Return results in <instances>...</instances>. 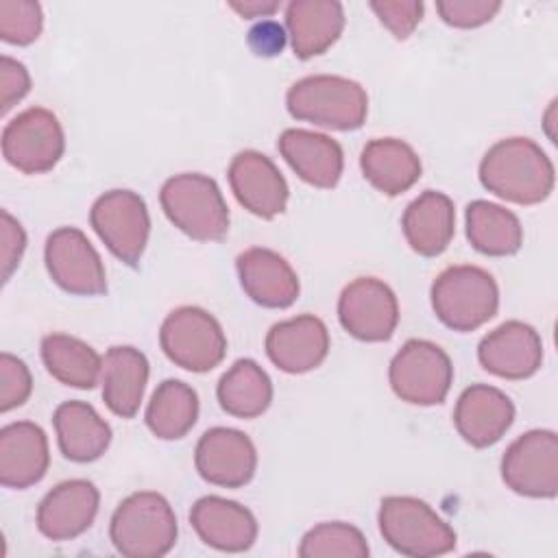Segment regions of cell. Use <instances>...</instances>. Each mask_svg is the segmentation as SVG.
<instances>
[{
    "label": "cell",
    "instance_id": "obj_15",
    "mask_svg": "<svg viewBox=\"0 0 558 558\" xmlns=\"http://www.w3.org/2000/svg\"><path fill=\"white\" fill-rule=\"evenodd\" d=\"M238 203L251 214L270 220L286 209L288 183L279 168L259 150L238 153L227 170Z\"/></svg>",
    "mask_w": 558,
    "mask_h": 558
},
{
    "label": "cell",
    "instance_id": "obj_20",
    "mask_svg": "<svg viewBox=\"0 0 558 558\" xmlns=\"http://www.w3.org/2000/svg\"><path fill=\"white\" fill-rule=\"evenodd\" d=\"M514 403L506 392L488 384H473L462 390L453 408L458 434L477 449L490 447L510 429Z\"/></svg>",
    "mask_w": 558,
    "mask_h": 558
},
{
    "label": "cell",
    "instance_id": "obj_16",
    "mask_svg": "<svg viewBox=\"0 0 558 558\" xmlns=\"http://www.w3.org/2000/svg\"><path fill=\"white\" fill-rule=\"evenodd\" d=\"M477 360L497 377L525 379L541 368L543 340L532 325L506 320L480 340Z\"/></svg>",
    "mask_w": 558,
    "mask_h": 558
},
{
    "label": "cell",
    "instance_id": "obj_24",
    "mask_svg": "<svg viewBox=\"0 0 558 558\" xmlns=\"http://www.w3.org/2000/svg\"><path fill=\"white\" fill-rule=\"evenodd\" d=\"M290 46L299 59L327 52L344 28V7L338 0H292L286 7Z\"/></svg>",
    "mask_w": 558,
    "mask_h": 558
},
{
    "label": "cell",
    "instance_id": "obj_28",
    "mask_svg": "<svg viewBox=\"0 0 558 558\" xmlns=\"http://www.w3.org/2000/svg\"><path fill=\"white\" fill-rule=\"evenodd\" d=\"M59 451L72 462H94L98 460L109 442V423L85 401H63L52 414Z\"/></svg>",
    "mask_w": 558,
    "mask_h": 558
},
{
    "label": "cell",
    "instance_id": "obj_27",
    "mask_svg": "<svg viewBox=\"0 0 558 558\" xmlns=\"http://www.w3.org/2000/svg\"><path fill=\"white\" fill-rule=\"evenodd\" d=\"M360 168L364 179L386 196L408 192L423 172L416 150L397 137H375L366 142L360 155Z\"/></svg>",
    "mask_w": 558,
    "mask_h": 558
},
{
    "label": "cell",
    "instance_id": "obj_32",
    "mask_svg": "<svg viewBox=\"0 0 558 558\" xmlns=\"http://www.w3.org/2000/svg\"><path fill=\"white\" fill-rule=\"evenodd\" d=\"M198 418V395L196 390L181 379H163L148 405H146V427L153 436L161 440L183 438Z\"/></svg>",
    "mask_w": 558,
    "mask_h": 558
},
{
    "label": "cell",
    "instance_id": "obj_40",
    "mask_svg": "<svg viewBox=\"0 0 558 558\" xmlns=\"http://www.w3.org/2000/svg\"><path fill=\"white\" fill-rule=\"evenodd\" d=\"M283 41H286L283 28L270 20L262 22L259 26H255L251 31V46L257 54H264V57L277 54V52H281Z\"/></svg>",
    "mask_w": 558,
    "mask_h": 558
},
{
    "label": "cell",
    "instance_id": "obj_33",
    "mask_svg": "<svg viewBox=\"0 0 558 558\" xmlns=\"http://www.w3.org/2000/svg\"><path fill=\"white\" fill-rule=\"evenodd\" d=\"M371 554L364 534L344 521H325L307 530L299 545L301 558H366Z\"/></svg>",
    "mask_w": 558,
    "mask_h": 558
},
{
    "label": "cell",
    "instance_id": "obj_35",
    "mask_svg": "<svg viewBox=\"0 0 558 558\" xmlns=\"http://www.w3.org/2000/svg\"><path fill=\"white\" fill-rule=\"evenodd\" d=\"M33 392V377L24 360L13 353L0 355V412L20 408Z\"/></svg>",
    "mask_w": 558,
    "mask_h": 558
},
{
    "label": "cell",
    "instance_id": "obj_4",
    "mask_svg": "<svg viewBox=\"0 0 558 558\" xmlns=\"http://www.w3.org/2000/svg\"><path fill=\"white\" fill-rule=\"evenodd\" d=\"M166 218L198 242H218L229 231V207L218 183L201 172L170 177L159 190Z\"/></svg>",
    "mask_w": 558,
    "mask_h": 558
},
{
    "label": "cell",
    "instance_id": "obj_36",
    "mask_svg": "<svg viewBox=\"0 0 558 558\" xmlns=\"http://www.w3.org/2000/svg\"><path fill=\"white\" fill-rule=\"evenodd\" d=\"M501 9L499 0H438L436 11L453 28H477Z\"/></svg>",
    "mask_w": 558,
    "mask_h": 558
},
{
    "label": "cell",
    "instance_id": "obj_19",
    "mask_svg": "<svg viewBox=\"0 0 558 558\" xmlns=\"http://www.w3.org/2000/svg\"><path fill=\"white\" fill-rule=\"evenodd\" d=\"M235 270L246 296L262 307L283 310L299 296V277L277 251L251 246L235 257Z\"/></svg>",
    "mask_w": 558,
    "mask_h": 558
},
{
    "label": "cell",
    "instance_id": "obj_3",
    "mask_svg": "<svg viewBox=\"0 0 558 558\" xmlns=\"http://www.w3.org/2000/svg\"><path fill=\"white\" fill-rule=\"evenodd\" d=\"M286 107L292 118L333 131L360 129L368 113L366 89L347 76L312 74L290 85Z\"/></svg>",
    "mask_w": 558,
    "mask_h": 558
},
{
    "label": "cell",
    "instance_id": "obj_21",
    "mask_svg": "<svg viewBox=\"0 0 558 558\" xmlns=\"http://www.w3.org/2000/svg\"><path fill=\"white\" fill-rule=\"evenodd\" d=\"M190 523L198 538L218 551H246L257 538V521L253 512L218 495H207L194 501Z\"/></svg>",
    "mask_w": 558,
    "mask_h": 558
},
{
    "label": "cell",
    "instance_id": "obj_38",
    "mask_svg": "<svg viewBox=\"0 0 558 558\" xmlns=\"http://www.w3.org/2000/svg\"><path fill=\"white\" fill-rule=\"evenodd\" d=\"M26 248V233L22 225L2 209L0 214V264H2V281H9L13 270L17 268Z\"/></svg>",
    "mask_w": 558,
    "mask_h": 558
},
{
    "label": "cell",
    "instance_id": "obj_7",
    "mask_svg": "<svg viewBox=\"0 0 558 558\" xmlns=\"http://www.w3.org/2000/svg\"><path fill=\"white\" fill-rule=\"evenodd\" d=\"M159 344L172 364L192 373L216 368L227 353V338L220 323L196 305H181L163 318Z\"/></svg>",
    "mask_w": 558,
    "mask_h": 558
},
{
    "label": "cell",
    "instance_id": "obj_11",
    "mask_svg": "<svg viewBox=\"0 0 558 558\" xmlns=\"http://www.w3.org/2000/svg\"><path fill=\"white\" fill-rule=\"evenodd\" d=\"M501 477L510 490L532 499L558 495V436L530 429L510 442L501 458Z\"/></svg>",
    "mask_w": 558,
    "mask_h": 558
},
{
    "label": "cell",
    "instance_id": "obj_41",
    "mask_svg": "<svg viewBox=\"0 0 558 558\" xmlns=\"http://www.w3.org/2000/svg\"><path fill=\"white\" fill-rule=\"evenodd\" d=\"M229 7L238 15L253 20V17H270L281 7V2H277V0H244V2H229Z\"/></svg>",
    "mask_w": 558,
    "mask_h": 558
},
{
    "label": "cell",
    "instance_id": "obj_13",
    "mask_svg": "<svg viewBox=\"0 0 558 558\" xmlns=\"http://www.w3.org/2000/svg\"><path fill=\"white\" fill-rule=\"evenodd\" d=\"M338 320L362 342L390 340L399 325V303L388 283L377 277H357L338 299Z\"/></svg>",
    "mask_w": 558,
    "mask_h": 558
},
{
    "label": "cell",
    "instance_id": "obj_1",
    "mask_svg": "<svg viewBox=\"0 0 558 558\" xmlns=\"http://www.w3.org/2000/svg\"><path fill=\"white\" fill-rule=\"evenodd\" d=\"M480 181L495 196L517 203H543L556 183L551 159L530 137H506L480 161Z\"/></svg>",
    "mask_w": 558,
    "mask_h": 558
},
{
    "label": "cell",
    "instance_id": "obj_8",
    "mask_svg": "<svg viewBox=\"0 0 558 558\" xmlns=\"http://www.w3.org/2000/svg\"><path fill=\"white\" fill-rule=\"evenodd\" d=\"M388 381L392 392L412 405L442 403L451 381L453 366L449 355L429 340H408L390 362Z\"/></svg>",
    "mask_w": 558,
    "mask_h": 558
},
{
    "label": "cell",
    "instance_id": "obj_9",
    "mask_svg": "<svg viewBox=\"0 0 558 558\" xmlns=\"http://www.w3.org/2000/svg\"><path fill=\"white\" fill-rule=\"evenodd\" d=\"M89 222L105 246L126 266H137L150 235V216L144 198L133 190H109L100 194Z\"/></svg>",
    "mask_w": 558,
    "mask_h": 558
},
{
    "label": "cell",
    "instance_id": "obj_25",
    "mask_svg": "<svg viewBox=\"0 0 558 558\" xmlns=\"http://www.w3.org/2000/svg\"><path fill=\"white\" fill-rule=\"evenodd\" d=\"M401 229L414 253L423 257L440 255L456 233L453 201L442 192L425 190L403 209Z\"/></svg>",
    "mask_w": 558,
    "mask_h": 558
},
{
    "label": "cell",
    "instance_id": "obj_42",
    "mask_svg": "<svg viewBox=\"0 0 558 558\" xmlns=\"http://www.w3.org/2000/svg\"><path fill=\"white\" fill-rule=\"evenodd\" d=\"M554 111H556V100L549 105V109H547V113H545V126H547V135H549V140L554 142V137H556V133L551 131V124H554Z\"/></svg>",
    "mask_w": 558,
    "mask_h": 558
},
{
    "label": "cell",
    "instance_id": "obj_23",
    "mask_svg": "<svg viewBox=\"0 0 558 558\" xmlns=\"http://www.w3.org/2000/svg\"><path fill=\"white\" fill-rule=\"evenodd\" d=\"M50 464L46 432L33 421H15L0 429V484L28 488L37 484Z\"/></svg>",
    "mask_w": 558,
    "mask_h": 558
},
{
    "label": "cell",
    "instance_id": "obj_12",
    "mask_svg": "<svg viewBox=\"0 0 558 558\" xmlns=\"http://www.w3.org/2000/svg\"><path fill=\"white\" fill-rule=\"evenodd\" d=\"M44 259L50 279L65 292L98 296L107 292V272L98 251L76 227H59L46 238Z\"/></svg>",
    "mask_w": 558,
    "mask_h": 558
},
{
    "label": "cell",
    "instance_id": "obj_31",
    "mask_svg": "<svg viewBox=\"0 0 558 558\" xmlns=\"http://www.w3.org/2000/svg\"><path fill=\"white\" fill-rule=\"evenodd\" d=\"M41 362L63 386L92 390L102 371V357L94 347L70 333H48L41 338Z\"/></svg>",
    "mask_w": 558,
    "mask_h": 558
},
{
    "label": "cell",
    "instance_id": "obj_22",
    "mask_svg": "<svg viewBox=\"0 0 558 558\" xmlns=\"http://www.w3.org/2000/svg\"><path fill=\"white\" fill-rule=\"evenodd\" d=\"M277 148L288 166L296 172V177L314 187L329 190L342 177V148L333 137L325 133L286 129L277 140Z\"/></svg>",
    "mask_w": 558,
    "mask_h": 558
},
{
    "label": "cell",
    "instance_id": "obj_6",
    "mask_svg": "<svg viewBox=\"0 0 558 558\" xmlns=\"http://www.w3.org/2000/svg\"><path fill=\"white\" fill-rule=\"evenodd\" d=\"M377 523L384 541L401 556L432 558L456 549V532L451 525L418 497H384Z\"/></svg>",
    "mask_w": 558,
    "mask_h": 558
},
{
    "label": "cell",
    "instance_id": "obj_5",
    "mask_svg": "<svg viewBox=\"0 0 558 558\" xmlns=\"http://www.w3.org/2000/svg\"><path fill=\"white\" fill-rule=\"evenodd\" d=\"M432 310L453 331H475L488 323L499 307L495 277L471 264L449 266L432 283Z\"/></svg>",
    "mask_w": 558,
    "mask_h": 558
},
{
    "label": "cell",
    "instance_id": "obj_18",
    "mask_svg": "<svg viewBox=\"0 0 558 558\" xmlns=\"http://www.w3.org/2000/svg\"><path fill=\"white\" fill-rule=\"evenodd\" d=\"M100 493L89 480H65L50 488L37 506V530L50 541H72L94 523Z\"/></svg>",
    "mask_w": 558,
    "mask_h": 558
},
{
    "label": "cell",
    "instance_id": "obj_10",
    "mask_svg": "<svg viewBox=\"0 0 558 558\" xmlns=\"http://www.w3.org/2000/svg\"><path fill=\"white\" fill-rule=\"evenodd\" d=\"M65 150L59 118L44 107H28L2 129V157L24 174L50 172Z\"/></svg>",
    "mask_w": 558,
    "mask_h": 558
},
{
    "label": "cell",
    "instance_id": "obj_34",
    "mask_svg": "<svg viewBox=\"0 0 558 558\" xmlns=\"http://www.w3.org/2000/svg\"><path fill=\"white\" fill-rule=\"evenodd\" d=\"M44 15L39 2L0 0V37L13 46H28L41 35Z\"/></svg>",
    "mask_w": 558,
    "mask_h": 558
},
{
    "label": "cell",
    "instance_id": "obj_2",
    "mask_svg": "<svg viewBox=\"0 0 558 558\" xmlns=\"http://www.w3.org/2000/svg\"><path fill=\"white\" fill-rule=\"evenodd\" d=\"M177 534L174 510L155 490H140L122 499L109 523V538L126 558H161L174 547Z\"/></svg>",
    "mask_w": 558,
    "mask_h": 558
},
{
    "label": "cell",
    "instance_id": "obj_30",
    "mask_svg": "<svg viewBox=\"0 0 558 558\" xmlns=\"http://www.w3.org/2000/svg\"><path fill=\"white\" fill-rule=\"evenodd\" d=\"M466 238L471 246L490 257L514 255L523 244V227L519 218L490 201H473L464 211Z\"/></svg>",
    "mask_w": 558,
    "mask_h": 558
},
{
    "label": "cell",
    "instance_id": "obj_17",
    "mask_svg": "<svg viewBox=\"0 0 558 558\" xmlns=\"http://www.w3.org/2000/svg\"><path fill=\"white\" fill-rule=\"evenodd\" d=\"M268 360L283 373H307L323 364L329 353L327 325L314 314L275 323L264 340Z\"/></svg>",
    "mask_w": 558,
    "mask_h": 558
},
{
    "label": "cell",
    "instance_id": "obj_29",
    "mask_svg": "<svg viewBox=\"0 0 558 558\" xmlns=\"http://www.w3.org/2000/svg\"><path fill=\"white\" fill-rule=\"evenodd\" d=\"M216 397L227 414L255 418L264 414L272 401V381L255 360L242 357L222 373Z\"/></svg>",
    "mask_w": 558,
    "mask_h": 558
},
{
    "label": "cell",
    "instance_id": "obj_37",
    "mask_svg": "<svg viewBox=\"0 0 558 558\" xmlns=\"http://www.w3.org/2000/svg\"><path fill=\"white\" fill-rule=\"evenodd\" d=\"M368 7L397 39H408L414 33L425 9L421 0H373Z\"/></svg>",
    "mask_w": 558,
    "mask_h": 558
},
{
    "label": "cell",
    "instance_id": "obj_14",
    "mask_svg": "<svg viewBox=\"0 0 558 558\" xmlns=\"http://www.w3.org/2000/svg\"><path fill=\"white\" fill-rule=\"evenodd\" d=\"M194 464L205 482L222 488H240L257 471V451L244 432L211 427L196 442Z\"/></svg>",
    "mask_w": 558,
    "mask_h": 558
},
{
    "label": "cell",
    "instance_id": "obj_26",
    "mask_svg": "<svg viewBox=\"0 0 558 558\" xmlns=\"http://www.w3.org/2000/svg\"><path fill=\"white\" fill-rule=\"evenodd\" d=\"M148 381L146 355L129 344L109 347L102 355V401L120 418H133L140 410Z\"/></svg>",
    "mask_w": 558,
    "mask_h": 558
},
{
    "label": "cell",
    "instance_id": "obj_39",
    "mask_svg": "<svg viewBox=\"0 0 558 558\" xmlns=\"http://www.w3.org/2000/svg\"><path fill=\"white\" fill-rule=\"evenodd\" d=\"M31 89V76L24 63L2 54L0 57V111L7 113L15 102H20Z\"/></svg>",
    "mask_w": 558,
    "mask_h": 558
}]
</instances>
